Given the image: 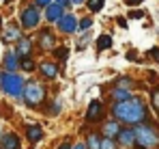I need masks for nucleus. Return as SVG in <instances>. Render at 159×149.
Wrapping results in <instances>:
<instances>
[{"label":"nucleus","instance_id":"1","mask_svg":"<svg viewBox=\"0 0 159 149\" xmlns=\"http://www.w3.org/2000/svg\"><path fill=\"white\" fill-rule=\"evenodd\" d=\"M112 115H114V121L127 123L129 127H135V125L148 121V108H146V104L140 97H131L127 102L114 104L112 106Z\"/></svg>","mask_w":159,"mask_h":149},{"label":"nucleus","instance_id":"2","mask_svg":"<svg viewBox=\"0 0 159 149\" xmlns=\"http://www.w3.org/2000/svg\"><path fill=\"white\" fill-rule=\"evenodd\" d=\"M135 147L138 149H157L159 147V130L151 123H140L133 127Z\"/></svg>","mask_w":159,"mask_h":149},{"label":"nucleus","instance_id":"3","mask_svg":"<svg viewBox=\"0 0 159 149\" xmlns=\"http://www.w3.org/2000/svg\"><path fill=\"white\" fill-rule=\"evenodd\" d=\"M24 78L20 74H9V72H4V74H0V89L7 93V95H11V97H22V93H24Z\"/></svg>","mask_w":159,"mask_h":149},{"label":"nucleus","instance_id":"4","mask_svg":"<svg viewBox=\"0 0 159 149\" xmlns=\"http://www.w3.org/2000/svg\"><path fill=\"white\" fill-rule=\"evenodd\" d=\"M22 97H24V102L28 106H41L45 102V87L41 82H37V80H30V82L24 84Z\"/></svg>","mask_w":159,"mask_h":149},{"label":"nucleus","instance_id":"5","mask_svg":"<svg viewBox=\"0 0 159 149\" xmlns=\"http://www.w3.org/2000/svg\"><path fill=\"white\" fill-rule=\"evenodd\" d=\"M20 22H22V26H24V28H34V26L41 22V11H39L34 4H30V7H26V9L22 11Z\"/></svg>","mask_w":159,"mask_h":149},{"label":"nucleus","instance_id":"6","mask_svg":"<svg viewBox=\"0 0 159 149\" xmlns=\"http://www.w3.org/2000/svg\"><path fill=\"white\" fill-rule=\"evenodd\" d=\"M116 145H120V147H135L133 127H120V132L116 134Z\"/></svg>","mask_w":159,"mask_h":149},{"label":"nucleus","instance_id":"7","mask_svg":"<svg viewBox=\"0 0 159 149\" xmlns=\"http://www.w3.org/2000/svg\"><path fill=\"white\" fill-rule=\"evenodd\" d=\"M58 28H60L62 32H67V35L75 32V28H78V20H75V15H73V13H62V17L58 20Z\"/></svg>","mask_w":159,"mask_h":149},{"label":"nucleus","instance_id":"8","mask_svg":"<svg viewBox=\"0 0 159 149\" xmlns=\"http://www.w3.org/2000/svg\"><path fill=\"white\" fill-rule=\"evenodd\" d=\"M101 117H103V104H101L99 99L90 102V106H88V112H86V121H88V123H97Z\"/></svg>","mask_w":159,"mask_h":149},{"label":"nucleus","instance_id":"9","mask_svg":"<svg viewBox=\"0 0 159 149\" xmlns=\"http://www.w3.org/2000/svg\"><path fill=\"white\" fill-rule=\"evenodd\" d=\"M32 52V41L28 37H20L17 39V48H15V56L17 58H28Z\"/></svg>","mask_w":159,"mask_h":149},{"label":"nucleus","instance_id":"10","mask_svg":"<svg viewBox=\"0 0 159 149\" xmlns=\"http://www.w3.org/2000/svg\"><path fill=\"white\" fill-rule=\"evenodd\" d=\"M54 43H56L54 35L50 32V30H43L41 37H39V48L43 50V52H50V50H54Z\"/></svg>","mask_w":159,"mask_h":149},{"label":"nucleus","instance_id":"11","mask_svg":"<svg viewBox=\"0 0 159 149\" xmlns=\"http://www.w3.org/2000/svg\"><path fill=\"white\" fill-rule=\"evenodd\" d=\"M2 141H0V149H22L20 145V138L15 136V134H4V136H0Z\"/></svg>","mask_w":159,"mask_h":149},{"label":"nucleus","instance_id":"12","mask_svg":"<svg viewBox=\"0 0 159 149\" xmlns=\"http://www.w3.org/2000/svg\"><path fill=\"white\" fill-rule=\"evenodd\" d=\"M4 69L9 74H15V69H20V58L15 56V52H7L4 54Z\"/></svg>","mask_w":159,"mask_h":149},{"label":"nucleus","instance_id":"13","mask_svg":"<svg viewBox=\"0 0 159 149\" xmlns=\"http://www.w3.org/2000/svg\"><path fill=\"white\" fill-rule=\"evenodd\" d=\"M2 35H4V41H17V39L22 37V32H20V24H15V22L9 24L7 28H4Z\"/></svg>","mask_w":159,"mask_h":149},{"label":"nucleus","instance_id":"14","mask_svg":"<svg viewBox=\"0 0 159 149\" xmlns=\"http://www.w3.org/2000/svg\"><path fill=\"white\" fill-rule=\"evenodd\" d=\"M118 132H120V123L118 121H107L103 125V138H116Z\"/></svg>","mask_w":159,"mask_h":149},{"label":"nucleus","instance_id":"15","mask_svg":"<svg viewBox=\"0 0 159 149\" xmlns=\"http://www.w3.org/2000/svg\"><path fill=\"white\" fill-rule=\"evenodd\" d=\"M41 74L45 76V78H50V80H54L58 76V65L56 63H50V61L41 63Z\"/></svg>","mask_w":159,"mask_h":149},{"label":"nucleus","instance_id":"16","mask_svg":"<svg viewBox=\"0 0 159 149\" xmlns=\"http://www.w3.org/2000/svg\"><path fill=\"white\" fill-rule=\"evenodd\" d=\"M62 17V9L58 7V4H50L48 9H45V20L48 22H58Z\"/></svg>","mask_w":159,"mask_h":149},{"label":"nucleus","instance_id":"17","mask_svg":"<svg viewBox=\"0 0 159 149\" xmlns=\"http://www.w3.org/2000/svg\"><path fill=\"white\" fill-rule=\"evenodd\" d=\"M131 91H125V89H112V99H114V104H118V102H127V99H131Z\"/></svg>","mask_w":159,"mask_h":149},{"label":"nucleus","instance_id":"18","mask_svg":"<svg viewBox=\"0 0 159 149\" xmlns=\"http://www.w3.org/2000/svg\"><path fill=\"white\" fill-rule=\"evenodd\" d=\"M26 136L32 141V143H37V141L43 138V130H41L39 125H28V127H26Z\"/></svg>","mask_w":159,"mask_h":149},{"label":"nucleus","instance_id":"19","mask_svg":"<svg viewBox=\"0 0 159 149\" xmlns=\"http://www.w3.org/2000/svg\"><path fill=\"white\" fill-rule=\"evenodd\" d=\"M116 89L131 91V89H135V80H133V78H129V76H123V78H118V82H116Z\"/></svg>","mask_w":159,"mask_h":149},{"label":"nucleus","instance_id":"20","mask_svg":"<svg viewBox=\"0 0 159 149\" xmlns=\"http://www.w3.org/2000/svg\"><path fill=\"white\" fill-rule=\"evenodd\" d=\"M151 108L157 112V117H159V87L151 89Z\"/></svg>","mask_w":159,"mask_h":149},{"label":"nucleus","instance_id":"21","mask_svg":"<svg viewBox=\"0 0 159 149\" xmlns=\"http://www.w3.org/2000/svg\"><path fill=\"white\" fill-rule=\"evenodd\" d=\"M110 46H112V37H110V35H101L99 41H97V50L103 52V50H107Z\"/></svg>","mask_w":159,"mask_h":149},{"label":"nucleus","instance_id":"22","mask_svg":"<svg viewBox=\"0 0 159 149\" xmlns=\"http://www.w3.org/2000/svg\"><path fill=\"white\" fill-rule=\"evenodd\" d=\"M20 69H24V72H32L34 69V61L28 56V58H20Z\"/></svg>","mask_w":159,"mask_h":149},{"label":"nucleus","instance_id":"23","mask_svg":"<svg viewBox=\"0 0 159 149\" xmlns=\"http://www.w3.org/2000/svg\"><path fill=\"white\" fill-rule=\"evenodd\" d=\"M99 149H118V145H116V141H114V138H101Z\"/></svg>","mask_w":159,"mask_h":149},{"label":"nucleus","instance_id":"24","mask_svg":"<svg viewBox=\"0 0 159 149\" xmlns=\"http://www.w3.org/2000/svg\"><path fill=\"white\" fill-rule=\"evenodd\" d=\"M103 2H106V0H88V9H90L93 13H97V11L103 9Z\"/></svg>","mask_w":159,"mask_h":149},{"label":"nucleus","instance_id":"25","mask_svg":"<svg viewBox=\"0 0 159 149\" xmlns=\"http://www.w3.org/2000/svg\"><path fill=\"white\" fill-rule=\"evenodd\" d=\"M99 145H101V138L97 134H90L88 136V149H99Z\"/></svg>","mask_w":159,"mask_h":149},{"label":"nucleus","instance_id":"26","mask_svg":"<svg viewBox=\"0 0 159 149\" xmlns=\"http://www.w3.org/2000/svg\"><path fill=\"white\" fill-rule=\"evenodd\" d=\"M54 54H56V58L65 61V58H67V54H69V50H67V48H56V50H54Z\"/></svg>","mask_w":159,"mask_h":149},{"label":"nucleus","instance_id":"27","mask_svg":"<svg viewBox=\"0 0 159 149\" xmlns=\"http://www.w3.org/2000/svg\"><path fill=\"white\" fill-rule=\"evenodd\" d=\"M90 26H93V20H90V17H84V20L80 22V28H82V30H88Z\"/></svg>","mask_w":159,"mask_h":149},{"label":"nucleus","instance_id":"28","mask_svg":"<svg viewBox=\"0 0 159 149\" xmlns=\"http://www.w3.org/2000/svg\"><path fill=\"white\" fill-rule=\"evenodd\" d=\"M127 17H131V20H140V17H144V11H138V9H135V11H129Z\"/></svg>","mask_w":159,"mask_h":149},{"label":"nucleus","instance_id":"29","mask_svg":"<svg viewBox=\"0 0 159 149\" xmlns=\"http://www.w3.org/2000/svg\"><path fill=\"white\" fill-rule=\"evenodd\" d=\"M50 4H52L50 0H37V2H34V7H37V9H39V7H45V9H48Z\"/></svg>","mask_w":159,"mask_h":149},{"label":"nucleus","instance_id":"30","mask_svg":"<svg viewBox=\"0 0 159 149\" xmlns=\"http://www.w3.org/2000/svg\"><path fill=\"white\" fill-rule=\"evenodd\" d=\"M151 58L159 61V48H153V50H151Z\"/></svg>","mask_w":159,"mask_h":149},{"label":"nucleus","instance_id":"31","mask_svg":"<svg viewBox=\"0 0 159 149\" xmlns=\"http://www.w3.org/2000/svg\"><path fill=\"white\" fill-rule=\"evenodd\" d=\"M54 4H58V7H60V9H62V7H67V4H69V0H56V2H54Z\"/></svg>","mask_w":159,"mask_h":149},{"label":"nucleus","instance_id":"32","mask_svg":"<svg viewBox=\"0 0 159 149\" xmlns=\"http://www.w3.org/2000/svg\"><path fill=\"white\" fill-rule=\"evenodd\" d=\"M125 2H127V4H129V7H135V4H140V2H142V0H125Z\"/></svg>","mask_w":159,"mask_h":149},{"label":"nucleus","instance_id":"33","mask_svg":"<svg viewBox=\"0 0 159 149\" xmlns=\"http://www.w3.org/2000/svg\"><path fill=\"white\" fill-rule=\"evenodd\" d=\"M58 149H71V143H62V145H60Z\"/></svg>","mask_w":159,"mask_h":149},{"label":"nucleus","instance_id":"34","mask_svg":"<svg viewBox=\"0 0 159 149\" xmlns=\"http://www.w3.org/2000/svg\"><path fill=\"white\" fill-rule=\"evenodd\" d=\"M71 149H86V145H84V143H80V145H73Z\"/></svg>","mask_w":159,"mask_h":149},{"label":"nucleus","instance_id":"35","mask_svg":"<svg viewBox=\"0 0 159 149\" xmlns=\"http://www.w3.org/2000/svg\"><path fill=\"white\" fill-rule=\"evenodd\" d=\"M71 2H82V0H71Z\"/></svg>","mask_w":159,"mask_h":149},{"label":"nucleus","instance_id":"36","mask_svg":"<svg viewBox=\"0 0 159 149\" xmlns=\"http://www.w3.org/2000/svg\"><path fill=\"white\" fill-rule=\"evenodd\" d=\"M0 26H2V17H0Z\"/></svg>","mask_w":159,"mask_h":149}]
</instances>
